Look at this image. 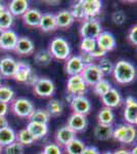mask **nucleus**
I'll list each match as a JSON object with an SVG mask.
<instances>
[{
	"label": "nucleus",
	"mask_w": 137,
	"mask_h": 154,
	"mask_svg": "<svg viewBox=\"0 0 137 154\" xmlns=\"http://www.w3.org/2000/svg\"><path fill=\"white\" fill-rule=\"evenodd\" d=\"M114 78L118 83L127 84L130 83L136 77V69L131 63L121 60L114 66Z\"/></svg>",
	"instance_id": "obj_1"
},
{
	"label": "nucleus",
	"mask_w": 137,
	"mask_h": 154,
	"mask_svg": "<svg viewBox=\"0 0 137 154\" xmlns=\"http://www.w3.org/2000/svg\"><path fill=\"white\" fill-rule=\"evenodd\" d=\"M48 51H50L52 58L57 60H68L71 54L69 42L61 37H56L50 42Z\"/></svg>",
	"instance_id": "obj_2"
},
{
	"label": "nucleus",
	"mask_w": 137,
	"mask_h": 154,
	"mask_svg": "<svg viewBox=\"0 0 137 154\" xmlns=\"http://www.w3.org/2000/svg\"><path fill=\"white\" fill-rule=\"evenodd\" d=\"M34 110V105L28 99H16L11 103V111L13 112V114L19 116V117L29 118Z\"/></svg>",
	"instance_id": "obj_3"
},
{
	"label": "nucleus",
	"mask_w": 137,
	"mask_h": 154,
	"mask_svg": "<svg viewBox=\"0 0 137 154\" xmlns=\"http://www.w3.org/2000/svg\"><path fill=\"white\" fill-rule=\"evenodd\" d=\"M81 76L83 78L84 82L86 85L94 86L97 82L103 79V73L99 70V68L95 64H91V65L84 66V69L81 73Z\"/></svg>",
	"instance_id": "obj_4"
},
{
	"label": "nucleus",
	"mask_w": 137,
	"mask_h": 154,
	"mask_svg": "<svg viewBox=\"0 0 137 154\" xmlns=\"http://www.w3.org/2000/svg\"><path fill=\"white\" fill-rule=\"evenodd\" d=\"M101 32L103 31H101L100 24H99V22L95 19L86 20L80 29V34H81L82 38L96 39Z\"/></svg>",
	"instance_id": "obj_5"
},
{
	"label": "nucleus",
	"mask_w": 137,
	"mask_h": 154,
	"mask_svg": "<svg viewBox=\"0 0 137 154\" xmlns=\"http://www.w3.org/2000/svg\"><path fill=\"white\" fill-rule=\"evenodd\" d=\"M34 93L41 98H49L55 91L54 83L48 78H39L37 83L33 86Z\"/></svg>",
	"instance_id": "obj_6"
},
{
	"label": "nucleus",
	"mask_w": 137,
	"mask_h": 154,
	"mask_svg": "<svg viewBox=\"0 0 137 154\" xmlns=\"http://www.w3.org/2000/svg\"><path fill=\"white\" fill-rule=\"evenodd\" d=\"M86 83L84 82L81 75L71 76L67 83V91L70 95L76 96H83V94L86 91Z\"/></svg>",
	"instance_id": "obj_7"
},
{
	"label": "nucleus",
	"mask_w": 137,
	"mask_h": 154,
	"mask_svg": "<svg viewBox=\"0 0 137 154\" xmlns=\"http://www.w3.org/2000/svg\"><path fill=\"white\" fill-rule=\"evenodd\" d=\"M19 36L13 30L9 29L0 32V48L4 51H14Z\"/></svg>",
	"instance_id": "obj_8"
},
{
	"label": "nucleus",
	"mask_w": 137,
	"mask_h": 154,
	"mask_svg": "<svg viewBox=\"0 0 137 154\" xmlns=\"http://www.w3.org/2000/svg\"><path fill=\"white\" fill-rule=\"evenodd\" d=\"M71 108L73 109L74 113L81 114L86 116L91 110V104L87 98L84 96H76L71 101Z\"/></svg>",
	"instance_id": "obj_9"
},
{
	"label": "nucleus",
	"mask_w": 137,
	"mask_h": 154,
	"mask_svg": "<svg viewBox=\"0 0 137 154\" xmlns=\"http://www.w3.org/2000/svg\"><path fill=\"white\" fill-rule=\"evenodd\" d=\"M95 40H96L97 48L103 49L106 53L113 51V49L116 48L115 37L113 34L109 33V32H101Z\"/></svg>",
	"instance_id": "obj_10"
},
{
	"label": "nucleus",
	"mask_w": 137,
	"mask_h": 154,
	"mask_svg": "<svg viewBox=\"0 0 137 154\" xmlns=\"http://www.w3.org/2000/svg\"><path fill=\"white\" fill-rule=\"evenodd\" d=\"M126 107L124 111V118L129 125H134L137 120V101L132 97L126 99Z\"/></svg>",
	"instance_id": "obj_11"
},
{
	"label": "nucleus",
	"mask_w": 137,
	"mask_h": 154,
	"mask_svg": "<svg viewBox=\"0 0 137 154\" xmlns=\"http://www.w3.org/2000/svg\"><path fill=\"white\" fill-rule=\"evenodd\" d=\"M74 139H76V133L72 128H70L68 125L61 126L55 133V141L59 147L68 145Z\"/></svg>",
	"instance_id": "obj_12"
},
{
	"label": "nucleus",
	"mask_w": 137,
	"mask_h": 154,
	"mask_svg": "<svg viewBox=\"0 0 137 154\" xmlns=\"http://www.w3.org/2000/svg\"><path fill=\"white\" fill-rule=\"evenodd\" d=\"M17 62L10 57H5V58L0 60V75L3 77L10 78L13 77L14 72L16 70Z\"/></svg>",
	"instance_id": "obj_13"
},
{
	"label": "nucleus",
	"mask_w": 137,
	"mask_h": 154,
	"mask_svg": "<svg viewBox=\"0 0 137 154\" xmlns=\"http://www.w3.org/2000/svg\"><path fill=\"white\" fill-rule=\"evenodd\" d=\"M83 69H84V64H83V62L81 61L79 56L71 57V58H69L67 60L66 72L70 76L81 75Z\"/></svg>",
	"instance_id": "obj_14"
},
{
	"label": "nucleus",
	"mask_w": 137,
	"mask_h": 154,
	"mask_svg": "<svg viewBox=\"0 0 137 154\" xmlns=\"http://www.w3.org/2000/svg\"><path fill=\"white\" fill-rule=\"evenodd\" d=\"M81 3L85 11L86 20L94 19L100 12L101 2L98 0H81Z\"/></svg>",
	"instance_id": "obj_15"
},
{
	"label": "nucleus",
	"mask_w": 137,
	"mask_h": 154,
	"mask_svg": "<svg viewBox=\"0 0 137 154\" xmlns=\"http://www.w3.org/2000/svg\"><path fill=\"white\" fill-rule=\"evenodd\" d=\"M14 51L21 56H29L34 51V43L29 37H19Z\"/></svg>",
	"instance_id": "obj_16"
},
{
	"label": "nucleus",
	"mask_w": 137,
	"mask_h": 154,
	"mask_svg": "<svg viewBox=\"0 0 137 154\" xmlns=\"http://www.w3.org/2000/svg\"><path fill=\"white\" fill-rule=\"evenodd\" d=\"M27 130L32 137L34 138L35 141L40 140V139L44 138L47 133H48V125H44V123H38V122H32L29 121V123L27 125Z\"/></svg>",
	"instance_id": "obj_17"
},
{
	"label": "nucleus",
	"mask_w": 137,
	"mask_h": 154,
	"mask_svg": "<svg viewBox=\"0 0 137 154\" xmlns=\"http://www.w3.org/2000/svg\"><path fill=\"white\" fill-rule=\"evenodd\" d=\"M101 101H103L104 107L112 109L121 105L122 97L116 88H112L109 93H106L103 97H101Z\"/></svg>",
	"instance_id": "obj_18"
},
{
	"label": "nucleus",
	"mask_w": 137,
	"mask_h": 154,
	"mask_svg": "<svg viewBox=\"0 0 137 154\" xmlns=\"http://www.w3.org/2000/svg\"><path fill=\"white\" fill-rule=\"evenodd\" d=\"M68 126L72 128L75 133H79L86 128L87 126V119L86 116L81 114L73 113L68 119Z\"/></svg>",
	"instance_id": "obj_19"
},
{
	"label": "nucleus",
	"mask_w": 137,
	"mask_h": 154,
	"mask_svg": "<svg viewBox=\"0 0 137 154\" xmlns=\"http://www.w3.org/2000/svg\"><path fill=\"white\" fill-rule=\"evenodd\" d=\"M28 9L29 2L27 0H12L7 5V11L12 14V17H23Z\"/></svg>",
	"instance_id": "obj_20"
},
{
	"label": "nucleus",
	"mask_w": 137,
	"mask_h": 154,
	"mask_svg": "<svg viewBox=\"0 0 137 154\" xmlns=\"http://www.w3.org/2000/svg\"><path fill=\"white\" fill-rule=\"evenodd\" d=\"M41 18H42V14L40 12V11L35 8H29L24 14L23 21L29 27H39Z\"/></svg>",
	"instance_id": "obj_21"
},
{
	"label": "nucleus",
	"mask_w": 137,
	"mask_h": 154,
	"mask_svg": "<svg viewBox=\"0 0 137 154\" xmlns=\"http://www.w3.org/2000/svg\"><path fill=\"white\" fill-rule=\"evenodd\" d=\"M32 69L29 64L25 63V62H17L16 70L14 72L13 78L17 82H24L26 83L27 79L29 75L31 74Z\"/></svg>",
	"instance_id": "obj_22"
},
{
	"label": "nucleus",
	"mask_w": 137,
	"mask_h": 154,
	"mask_svg": "<svg viewBox=\"0 0 137 154\" xmlns=\"http://www.w3.org/2000/svg\"><path fill=\"white\" fill-rule=\"evenodd\" d=\"M39 28L43 32H51L57 28L55 16L52 14H42V18L39 24Z\"/></svg>",
	"instance_id": "obj_23"
},
{
	"label": "nucleus",
	"mask_w": 137,
	"mask_h": 154,
	"mask_svg": "<svg viewBox=\"0 0 137 154\" xmlns=\"http://www.w3.org/2000/svg\"><path fill=\"white\" fill-rule=\"evenodd\" d=\"M55 20H56L57 28H69L70 26L73 25L75 21L71 11H67V9L57 12L55 14Z\"/></svg>",
	"instance_id": "obj_24"
},
{
	"label": "nucleus",
	"mask_w": 137,
	"mask_h": 154,
	"mask_svg": "<svg viewBox=\"0 0 137 154\" xmlns=\"http://www.w3.org/2000/svg\"><path fill=\"white\" fill-rule=\"evenodd\" d=\"M114 128L112 125H97L94 128V136L99 141H106L113 138Z\"/></svg>",
	"instance_id": "obj_25"
},
{
	"label": "nucleus",
	"mask_w": 137,
	"mask_h": 154,
	"mask_svg": "<svg viewBox=\"0 0 137 154\" xmlns=\"http://www.w3.org/2000/svg\"><path fill=\"white\" fill-rule=\"evenodd\" d=\"M16 141V134L10 126H7L2 130H0V146L6 147L10 145L11 143Z\"/></svg>",
	"instance_id": "obj_26"
},
{
	"label": "nucleus",
	"mask_w": 137,
	"mask_h": 154,
	"mask_svg": "<svg viewBox=\"0 0 137 154\" xmlns=\"http://www.w3.org/2000/svg\"><path fill=\"white\" fill-rule=\"evenodd\" d=\"M97 119H98L99 125H112L114 122L115 115L114 112L111 108L108 107H103L100 109L97 115Z\"/></svg>",
	"instance_id": "obj_27"
},
{
	"label": "nucleus",
	"mask_w": 137,
	"mask_h": 154,
	"mask_svg": "<svg viewBox=\"0 0 137 154\" xmlns=\"http://www.w3.org/2000/svg\"><path fill=\"white\" fill-rule=\"evenodd\" d=\"M34 61L39 66H48L52 61V56L50 51L47 49H40L34 56Z\"/></svg>",
	"instance_id": "obj_28"
},
{
	"label": "nucleus",
	"mask_w": 137,
	"mask_h": 154,
	"mask_svg": "<svg viewBox=\"0 0 137 154\" xmlns=\"http://www.w3.org/2000/svg\"><path fill=\"white\" fill-rule=\"evenodd\" d=\"M49 119H50V115H49L46 110H43V109H37V110H34L33 113L30 115L29 121L47 125Z\"/></svg>",
	"instance_id": "obj_29"
},
{
	"label": "nucleus",
	"mask_w": 137,
	"mask_h": 154,
	"mask_svg": "<svg viewBox=\"0 0 137 154\" xmlns=\"http://www.w3.org/2000/svg\"><path fill=\"white\" fill-rule=\"evenodd\" d=\"M66 148V151L68 154H82L84 148H85V145L79 139H74L73 141H71L68 145L64 146Z\"/></svg>",
	"instance_id": "obj_30"
},
{
	"label": "nucleus",
	"mask_w": 137,
	"mask_h": 154,
	"mask_svg": "<svg viewBox=\"0 0 137 154\" xmlns=\"http://www.w3.org/2000/svg\"><path fill=\"white\" fill-rule=\"evenodd\" d=\"M64 110V106L63 103L58 100H50L47 104V109L46 111L48 112V114L50 116H57L59 114L63 113Z\"/></svg>",
	"instance_id": "obj_31"
},
{
	"label": "nucleus",
	"mask_w": 137,
	"mask_h": 154,
	"mask_svg": "<svg viewBox=\"0 0 137 154\" xmlns=\"http://www.w3.org/2000/svg\"><path fill=\"white\" fill-rule=\"evenodd\" d=\"M13 24V17L8 11H5L0 14V32L9 30Z\"/></svg>",
	"instance_id": "obj_32"
},
{
	"label": "nucleus",
	"mask_w": 137,
	"mask_h": 154,
	"mask_svg": "<svg viewBox=\"0 0 137 154\" xmlns=\"http://www.w3.org/2000/svg\"><path fill=\"white\" fill-rule=\"evenodd\" d=\"M16 142L21 143L23 146H26V145L28 146V145L33 144L35 142V140L27 128H23V130H21L16 134Z\"/></svg>",
	"instance_id": "obj_33"
},
{
	"label": "nucleus",
	"mask_w": 137,
	"mask_h": 154,
	"mask_svg": "<svg viewBox=\"0 0 137 154\" xmlns=\"http://www.w3.org/2000/svg\"><path fill=\"white\" fill-rule=\"evenodd\" d=\"M112 88H112L111 83H109L108 80H106V79H101L99 82H97L95 85L93 86L94 93H95L97 96L100 97V98L103 97L106 93H109Z\"/></svg>",
	"instance_id": "obj_34"
},
{
	"label": "nucleus",
	"mask_w": 137,
	"mask_h": 154,
	"mask_svg": "<svg viewBox=\"0 0 137 154\" xmlns=\"http://www.w3.org/2000/svg\"><path fill=\"white\" fill-rule=\"evenodd\" d=\"M14 91L10 86L1 85L0 86V102L2 103H10L13 101Z\"/></svg>",
	"instance_id": "obj_35"
},
{
	"label": "nucleus",
	"mask_w": 137,
	"mask_h": 154,
	"mask_svg": "<svg viewBox=\"0 0 137 154\" xmlns=\"http://www.w3.org/2000/svg\"><path fill=\"white\" fill-rule=\"evenodd\" d=\"M96 48V40L90 38H82L80 43L81 51L84 54H91Z\"/></svg>",
	"instance_id": "obj_36"
},
{
	"label": "nucleus",
	"mask_w": 137,
	"mask_h": 154,
	"mask_svg": "<svg viewBox=\"0 0 137 154\" xmlns=\"http://www.w3.org/2000/svg\"><path fill=\"white\" fill-rule=\"evenodd\" d=\"M71 14L73 16L74 19L77 20H85L86 21V16H85V11H84L83 5H82L81 1H78L77 3H75L73 6H72Z\"/></svg>",
	"instance_id": "obj_37"
},
{
	"label": "nucleus",
	"mask_w": 137,
	"mask_h": 154,
	"mask_svg": "<svg viewBox=\"0 0 137 154\" xmlns=\"http://www.w3.org/2000/svg\"><path fill=\"white\" fill-rule=\"evenodd\" d=\"M99 68V70L103 73V75H109V74L113 73L114 71V65L109 59H101L99 64L97 65Z\"/></svg>",
	"instance_id": "obj_38"
},
{
	"label": "nucleus",
	"mask_w": 137,
	"mask_h": 154,
	"mask_svg": "<svg viewBox=\"0 0 137 154\" xmlns=\"http://www.w3.org/2000/svg\"><path fill=\"white\" fill-rule=\"evenodd\" d=\"M136 136H137V131L135 130V128L131 125H126V133H125V137H124L122 143L131 144L132 142L135 141Z\"/></svg>",
	"instance_id": "obj_39"
},
{
	"label": "nucleus",
	"mask_w": 137,
	"mask_h": 154,
	"mask_svg": "<svg viewBox=\"0 0 137 154\" xmlns=\"http://www.w3.org/2000/svg\"><path fill=\"white\" fill-rule=\"evenodd\" d=\"M24 146L16 141L4 147V154H24Z\"/></svg>",
	"instance_id": "obj_40"
},
{
	"label": "nucleus",
	"mask_w": 137,
	"mask_h": 154,
	"mask_svg": "<svg viewBox=\"0 0 137 154\" xmlns=\"http://www.w3.org/2000/svg\"><path fill=\"white\" fill-rule=\"evenodd\" d=\"M44 154H63L61 152V148L59 147L57 144H47V145L43 149Z\"/></svg>",
	"instance_id": "obj_41"
},
{
	"label": "nucleus",
	"mask_w": 137,
	"mask_h": 154,
	"mask_svg": "<svg viewBox=\"0 0 137 154\" xmlns=\"http://www.w3.org/2000/svg\"><path fill=\"white\" fill-rule=\"evenodd\" d=\"M125 133H126V125H120L119 128H117L116 130H114L113 138L115 139V140H117V141H119V142L122 143L124 137H125Z\"/></svg>",
	"instance_id": "obj_42"
},
{
	"label": "nucleus",
	"mask_w": 137,
	"mask_h": 154,
	"mask_svg": "<svg viewBox=\"0 0 137 154\" xmlns=\"http://www.w3.org/2000/svg\"><path fill=\"white\" fill-rule=\"evenodd\" d=\"M113 18V21L114 23L116 25H122L125 22V19H126V16L124 14V12L122 11H115L112 16Z\"/></svg>",
	"instance_id": "obj_43"
},
{
	"label": "nucleus",
	"mask_w": 137,
	"mask_h": 154,
	"mask_svg": "<svg viewBox=\"0 0 137 154\" xmlns=\"http://www.w3.org/2000/svg\"><path fill=\"white\" fill-rule=\"evenodd\" d=\"M128 38H129V40H130V42L132 44L137 45V25L133 26L130 29L129 34H128Z\"/></svg>",
	"instance_id": "obj_44"
},
{
	"label": "nucleus",
	"mask_w": 137,
	"mask_h": 154,
	"mask_svg": "<svg viewBox=\"0 0 137 154\" xmlns=\"http://www.w3.org/2000/svg\"><path fill=\"white\" fill-rule=\"evenodd\" d=\"M81 59V61L83 62L84 66H87V65H91L93 64V58L90 56V54H84L82 53L81 56H79Z\"/></svg>",
	"instance_id": "obj_45"
},
{
	"label": "nucleus",
	"mask_w": 137,
	"mask_h": 154,
	"mask_svg": "<svg viewBox=\"0 0 137 154\" xmlns=\"http://www.w3.org/2000/svg\"><path fill=\"white\" fill-rule=\"evenodd\" d=\"M38 80H39V77L37 76V74L33 73V71H32L31 74H30L29 77H28V79H27L26 84H28V85H30V86H34Z\"/></svg>",
	"instance_id": "obj_46"
},
{
	"label": "nucleus",
	"mask_w": 137,
	"mask_h": 154,
	"mask_svg": "<svg viewBox=\"0 0 137 154\" xmlns=\"http://www.w3.org/2000/svg\"><path fill=\"white\" fill-rule=\"evenodd\" d=\"M106 54V51H103V49H100V48H98L96 46L95 49H94V51L90 54V56H91L93 59H95V58H103V57H104Z\"/></svg>",
	"instance_id": "obj_47"
},
{
	"label": "nucleus",
	"mask_w": 137,
	"mask_h": 154,
	"mask_svg": "<svg viewBox=\"0 0 137 154\" xmlns=\"http://www.w3.org/2000/svg\"><path fill=\"white\" fill-rule=\"evenodd\" d=\"M82 154H100V152L98 151V149L95 147H85L83 150Z\"/></svg>",
	"instance_id": "obj_48"
},
{
	"label": "nucleus",
	"mask_w": 137,
	"mask_h": 154,
	"mask_svg": "<svg viewBox=\"0 0 137 154\" xmlns=\"http://www.w3.org/2000/svg\"><path fill=\"white\" fill-rule=\"evenodd\" d=\"M8 112V104L0 102V116H5Z\"/></svg>",
	"instance_id": "obj_49"
},
{
	"label": "nucleus",
	"mask_w": 137,
	"mask_h": 154,
	"mask_svg": "<svg viewBox=\"0 0 137 154\" xmlns=\"http://www.w3.org/2000/svg\"><path fill=\"white\" fill-rule=\"evenodd\" d=\"M8 125V120L6 119L5 116H0V130L4 128H7Z\"/></svg>",
	"instance_id": "obj_50"
},
{
	"label": "nucleus",
	"mask_w": 137,
	"mask_h": 154,
	"mask_svg": "<svg viewBox=\"0 0 137 154\" xmlns=\"http://www.w3.org/2000/svg\"><path fill=\"white\" fill-rule=\"evenodd\" d=\"M114 154H131L128 150H124V149H121V150H117L116 152H114Z\"/></svg>",
	"instance_id": "obj_51"
},
{
	"label": "nucleus",
	"mask_w": 137,
	"mask_h": 154,
	"mask_svg": "<svg viewBox=\"0 0 137 154\" xmlns=\"http://www.w3.org/2000/svg\"><path fill=\"white\" fill-rule=\"evenodd\" d=\"M7 11V8H6V6L4 5V3L3 2H0V14H3L4 11Z\"/></svg>",
	"instance_id": "obj_52"
},
{
	"label": "nucleus",
	"mask_w": 137,
	"mask_h": 154,
	"mask_svg": "<svg viewBox=\"0 0 137 154\" xmlns=\"http://www.w3.org/2000/svg\"><path fill=\"white\" fill-rule=\"evenodd\" d=\"M130 153H131V154H137V145H136L133 149H132V151H131Z\"/></svg>",
	"instance_id": "obj_53"
},
{
	"label": "nucleus",
	"mask_w": 137,
	"mask_h": 154,
	"mask_svg": "<svg viewBox=\"0 0 137 154\" xmlns=\"http://www.w3.org/2000/svg\"><path fill=\"white\" fill-rule=\"evenodd\" d=\"M103 154H114V153H112V152H109H109H104Z\"/></svg>",
	"instance_id": "obj_54"
},
{
	"label": "nucleus",
	"mask_w": 137,
	"mask_h": 154,
	"mask_svg": "<svg viewBox=\"0 0 137 154\" xmlns=\"http://www.w3.org/2000/svg\"><path fill=\"white\" fill-rule=\"evenodd\" d=\"M1 152H2V147L0 146V154H1Z\"/></svg>",
	"instance_id": "obj_55"
},
{
	"label": "nucleus",
	"mask_w": 137,
	"mask_h": 154,
	"mask_svg": "<svg viewBox=\"0 0 137 154\" xmlns=\"http://www.w3.org/2000/svg\"><path fill=\"white\" fill-rule=\"evenodd\" d=\"M0 86H1V75H0Z\"/></svg>",
	"instance_id": "obj_56"
},
{
	"label": "nucleus",
	"mask_w": 137,
	"mask_h": 154,
	"mask_svg": "<svg viewBox=\"0 0 137 154\" xmlns=\"http://www.w3.org/2000/svg\"><path fill=\"white\" fill-rule=\"evenodd\" d=\"M135 125H137V120H136V123H135Z\"/></svg>",
	"instance_id": "obj_57"
},
{
	"label": "nucleus",
	"mask_w": 137,
	"mask_h": 154,
	"mask_svg": "<svg viewBox=\"0 0 137 154\" xmlns=\"http://www.w3.org/2000/svg\"><path fill=\"white\" fill-rule=\"evenodd\" d=\"M39 154H44V153H43V152H41V153H39Z\"/></svg>",
	"instance_id": "obj_58"
}]
</instances>
